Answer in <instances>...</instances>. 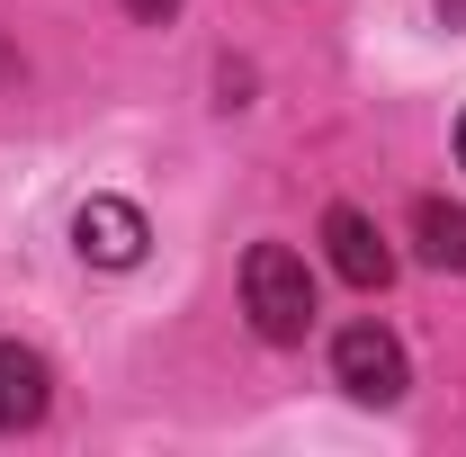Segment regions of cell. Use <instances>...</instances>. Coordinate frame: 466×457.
Masks as SVG:
<instances>
[{
  "mask_svg": "<svg viewBox=\"0 0 466 457\" xmlns=\"http://www.w3.org/2000/svg\"><path fill=\"white\" fill-rule=\"evenodd\" d=\"M323 251H332V269H341L350 287H386V279H395V251H386V233L368 225L359 207H332V216H323Z\"/></svg>",
  "mask_w": 466,
  "mask_h": 457,
  "instance_id": "4",
  "label": "cell"
},
{
  "mask_svg": "<svg viewBox=\"0 0 466 457\" xmlns=\"http://www.w3.org/2000/svg\"><path fill=\"white\" fill-rule=\"evenodd\" d=\"M242 305H251V332L260 341H305L314 332V269H305V251L288 242H251V260H242Z\"/></svg>",
  "mask_w": 466,
  "mask_h": 457,
  "instance_id": "1",
  "label": "cell"
},
{
  "mask_svg": "<svg viewBox=\"0 0 466 457\" xmlns=\"http://www.w3.org/2000/svg\"><path fill=\"white\" fill-rule=\"evenodd\" d=\"M332 377H341L359 403H404V386H412L404 341H395L386 323H350L341 341H332Z\"/></svg>",
  "mask_w": 466,
  "mask_h": 457,
  "instance_id": "2",
  "label": "cell"
},
{
  "mask_svg": "<svg viewBox=\"0 0 466 457\" xmlns=\"http://www.w3.org/2000/svg\"><path fill=\"white\" fill-rule=\"evenodd\" d=\"M55 403V377L27 341H0V431H36Z\"/></svg>",
  "mask_w": 466,
  "mask_h": 457,
  "instance_id": "5",
  "label": "cell"
},
{
  "mask_svg": "<svg viewBox=\"0 0 466 457\" xmlns=\"http://www.w3.org/2000/svg\"><path fill=\"white\" fill-rule=\"evenodd\" d=\"M0 72H9V46H0Z\"/></svg>",
  "mask_w": 466,
  "mask_h": 457,
  "instance_id": "9",
  "label": "cell"
},
{
  "mask_svg": "<svg viewBox=\"0 0 466 457\" xmlns=\"http://www.w3.org/2000/svg\"><path fill=\"white\" fill-rule=\"evenodd\" d=\"M144 242H153V225H144V207H126V198H90V207L72 216V251H81L90 269H135Z\"/></svg>",
  "mask_w": 466,
  "mask_h": 457,
  "instance_id": "3",
  "label": "cell"
},
{
  "mask_svg": "<svg viewBox=\"0 0 466 457\" xmlns=\"http://www.w3.org/2000/svg\"><path fill=\"white\" fill-rule=\"evenodd\" d=\"M458 162H466V117H458Z\"/></svg>",
  "mask_w": 466,
  "mask_h": 457,
  "instance_id": "8",
  "label": "cell"
},
{
  "mask_svg": "<svg viewBox=\"0 0 466 457\" xmlns=\"http://www.w3.org/2000/svg\"><path fill=\"white\" fill-rule=\"evenodd\" d=\"M171 9H179V0H126V18H144V27H162Z\"/></svg>",
  "mask_w": 466,
  "mask_h": 457,
  "instance_id": "7",
  "label": "cell"
},
{
  "mask_svg": "<svg viewBox=\"0 0 466 457\" xmlns=\"http://www.w3.org/2000/svg\"><path fill=\"white\" fill-rule=\"evenodd\" d=\"M412 242H421V260H431V269H466V207L421 198V207H412Z\"/></svg>",
  "mask_w": 466,
  "mask_h": 457,
  "instance_id": "6",
  "label": "cell"
}]
</instances>
